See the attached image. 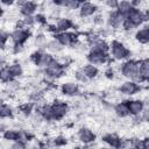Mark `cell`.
Masks as SVG:
<instances>
[{"label":"cell","instance_id":"cell-1","mask_svg":"<svg viewBox=\"0 0 149 149\" xmlns=\"http://www.w3.org/2000/svg\"><path fill=\"white\" fill-rule=\"evenodd\" d=\"M121 76L125 77L127 80H133L136 81L137 84L140 83V64L139 62L134 59H128L122 63L120 68Z\"/></svg>","mask_w":149,"mask_h":149},{"label":"cell","instance_id":"cell-2","mask_svg":"<svg viewBox=\"0 0 149 149\" xmlns=\"http://www.w3.org/2000/svg\"><path fill=\"white\" fill-rule=\"evenodd\" d=\"M109 55L115 61H128L130 51L120 41H113L109 44Z\"/></svg>","mask_w":149,"mask_h":149},{"label":"cell","instance_id":"cell-3","mask_svg":"<svg viewBox=\"0 0 149 149\" xmlns=\"http://www.w3.org/2000/svg\"><path fill=\"white\" fill-rule=\"evenodd\" d=\"M64 71H65L64 64H62L59 61L54 58L52 62L48 65V68L44 70V77H45V79H48L50 81H54L57 78L62 77Z\"/></svg>","mask_w":149,"mask_h":149},{"label":"cell","instance_id":"cell-4","mask_svg":"<svg viewBox=\"0 0 149 149\" xmlns=\"http://www.w3.org/2000/svg\"><path fill=\"white\" fill-rule=\"evenodd\" d=\"M31 59L34 62V64L38 68V69H42L43 71L48 68V65L52 62L54 57L50 52H47V51H42V50H37L35 51L33 55H31Z\"/></svg>","mask_w":149,"mask_h":149},{"label":"cell","instance_id":"cell-5","mask_svg":"<svg viewBox=\"0 0 149 149\" xmlns=\"http://www.w3.org/2000/svg\"><path fill=\"white\" fill-rule=\"evenodd\" d=\"M125 19L130 21L137 28L140 26H143V23L146 22V12L141 10L139 7H134Z\"/></svg>","mask_w":149,"mask_h":149},{"label":"cell","instance_id":"cell-6","mask_svg":"<svg viewBox=\"0 0 149 149\" xmlns=\"http://www.w3.org/2000/svg\"><path fill=\"white\" fill-rule=\"evenodd\" d=\"M29 38V31L26 28H15L10 33V40L14 45H23V43Z\"/></svg>","mask_w":149,"mask_h":149},{"label":"cell","instance_id":"cell-7","mask_svg":"<svg viewBox=\"0 0 149 149\" xmlns=\"http://www.w3.org/2000/svg\"><path fill=\"white\" fill-rule=\"evenodd\" d=\"M98 12V6L94 3V2H90V1H84L81 2L79 9H78V13H79V16L83 17V19H86V17H91V16H94Z\"/></svg>","mask_w":149,"mask_h":149},{"label":"cell","instance_id":"cell-8","mask_svg":"<svg viewBox=\"0 0 149 149\" xmlns=\"http://www.w3.org/2000/svg\"><path fill=\"white\" fill-rule=\"evenodd\" d=\"M55 38L63 45V47H71L77 44V35L70 31H64V33H57L55 35Z\"/></svg>","mask_w":149,"mask_h":149},{"label":"cell","instance_id":"cell-9","mask_svg":"<svg viewBox=\"0 0 149 149\" xmlns=\"http://www.w3.org/2000/svg\"><path fill=\"white\" fill-rule=\"evenodd\" d=\"M108 54L106 52H99V51H88L87 54V61L90 64L99 66L104 65L108 62Z\"/></svg>","mask_w":149,"mask_h":149},{"label":"cell","instance_id":"cell-10","mask_svg":"<svg viewBox=\"0 0 149 149\" xmlns=\"http://www.w3.org/2000/svg\"><path fill=\"white\" fill-rule=\"evenodd\" d=\"M123 20H125V17L120 13H118V10L115 9V10H111L108 13V15L106 17V23L111 29H119V28H121Z\"/></svg>","mask_w":149,"mask_h":149},{"label":"cell","instance_id":"cell-11","mask_svg":"<svg viewBox=\"0 0 149 149\" xmlns=\"http://www.w3.org/2000/svg\"><path fill=\"white\" fill-rule=\"evenodd\" d=\"M51 107H52V113H54L55 120L63 119L69 111V106L64 101H55L54 104H51Z\"/></svg>","mask_w":149,"mask_h":149},{"label":"cell","instance_id":"cell-12","mask_svg":"<svg viewBox=\"0 0 149 149\" xmlns=\"http://www.w3.org/2000/svg\"><path fill=\"white\" fill-rule=\"evenodd\" d=\"M139 91H140L139 84L133 80H126V81L121 83V85L119 86V92L125 95H133Z\"/></svg>","mask_w":149,"mask_h":149},{"label":"cell","instance_id":"cell-13","mask_svg":"<svg viewBox=\"0 0 149 149\" xmlns=\"http://www.w3.org/2000/svg\"><path fill=\"white\" fill-rule=\"evenodd\" d=\"M90 51H99V52H109V44L102 38H93L90 42Z\"/></svg>","mask_w":149,"mask_h":149},{"label":"cell","instance_id":"cell-14","mask_svg":"<svg viewBox=\"0 0 149 149\" xmlns=\"http://www.w3.org/2000/svg\"><path fill=\"white\" fill-rule=\"evenodd\" d=\"M128 109H129V115H141V113L144 111V102L142 100L139 99H133V100H128Z\"/></svg>","mask_w":149,"mask_h":149},{"label":"cell","instance_id":"cell-15","mask_svg":"<svg viewBox=\"0 0 149 149\" xmlns=\"http://www.w3.org/2000/svg\"><path fill=\"white\" fill-rule=\"evenodd\" d=\"M78 139L84 144H90L95 140V134L87 127H81L78 130Z\"/></svg>","mask_w":149,"mask_h":149},{"label":"cell","instance_id":"cell-16","mask_svg":"<svg viewBox=\"0 0 149 149\" xmlns=\"http://www.w3.org/2000/svg\"><path fill=\"white\" fill-rule=\"evenodd\" d=\"M37 8H38V6H37L36 2H34V1H23L20 5V13L24 17L34 16V14L36 13Z\"/></svg>","mask_w":149,"mask_h":149},{"label":"cell","instance_id":"cell-17","mask_svg":"<svg viewBox=\"0 0 149 149\" xmlns=\"http://www.w3.org/2000/svg\"><path fill=\"white\" fill-rule=\"evenodd\" d=\"M61 92L64 94V95H68V97H73V95H77L79 93V85L74 81H66V83H63L61 85Z\"/></svg>","mask_w":149,"mask_h":149},{"label":"cell","instance_id":"cell-18","mask_svg":"<svg viewBox=\"0 0 149 149\" xmlns=\"http://www.w3.org/2000/svg\"><path fill=\"white\" fill-rule=\"evenodd\" d=\"M102 141L111 148H114V149H119L121 148L122 146V141L120 140V137L116 135V134H113V133H108L106 135L102 136Z\"/></svg>","mask_w":149,"mask_h":149},{"label":"cell","instance_id":"cell-19","mask_svg":"<svg viewBox=\"0 0 149 149\" xmlns=\"http://www.w3.org/2000/svg\"><path fill=\"white\" fill-rule=\"evenodd\" d=\"M135 40L141 44L149 43V24L141 26L135 33Z\"/></svg>","mask_w":149,"mask_h":149},{"label":"cell","instance_id":"cell-20","mask_svg":"<svg viewBox=\"0 0 149 149\" xmlns=\"http://www.w3.org/2000/svg\"><path fill=\"white\" fill-rule=\"evenodd\" d=\"M72 27H73V22L66 17H59V19H57V21L55 23V29L58 33L69 31V29H71Z\"/></svg>","mask_w":149,"mask_h":149},{"label":"cell","instance_id":"cell-21","mask_svg":"<svg viewBox=\"0 0 149 149\" xmlns=\"http://www.w3.org/2000/svg\"><path fill=\"white\" fill-rule=\"evenodd\" d=\"M140 64V83L149 81V58L142 59Z\"/></svg>","mask_w":149,"mask_h":149},{"label":"cell","instance_id":"cell-22","mask_svg":"<svg viewBox=\"0 0 149 149\" xmlns=\"http://www.w3.org/2000/svg\"><path fill=\"white\" fill-rule=\"evenodd\" d=\"M134 7H135V6H134V2H133V1H126V0H123V1H119L118 7H116V10H118V13H120L123 17H126V16L130 13V10H132Z\"/></svg>","mask_w":149,"mask_h":149},{"label":"cell","instance_id":"cell-23","mask_svg":"<svg viewBox=\"0 0 149 149\" xmlns=\"http://www.w3.org/2000/svg\"><path fill=\"white\" fill-rule=\"evenodd\" d=\"M20 134H21L20 129L7 128V130L2 133V137H3V140H6L8 142H14V141L20 140Z\"/></svg>","mask_w":149,"mask_h":149},{"label":"cell","instance_id":"cell-24","mask_svg":"<svg viewBox=\"0 0 149 149\" xmlns=\"http://www.w3.org/2000/svg\"><path fill=\"white\" fill-rule=\"evenodd\" d=\"M81 70L84 71L85 76H86V78H87L88 80L95 78V77L98 76V73H99V69H98V66L92 65V64H90V63H87V64H85L84 66H81Z\"/></svg>","mask_w":149,"mask_h":149},{"label":"cell","instance_id":"cell-25","mask_svg":"<svg viewBox=\"0 0 149 149\" xmlns=\"http://www.w3.org/2000/svg\"><path fill=\"white\" fill-rule=\"evenodd\" d=\"M114 112L119 118H126L129 115V109H128V104L127 101H121L118 102L114 106Z\"/></svg>","mask_w":149,"mask_h":149},{"label":"cell","instance_id":"cell-26","mask_svg":"<svg viewBox=\"0 0 149 149\" xmlns=\"http://www.w3.org/2000/svg\"><path fill=\"white\" fill-rule=\"evenodd\" d=\"M63 48H64V47H63L56 38L49 40L48 43H47V47H45V49H47L48 52H50V54H58V52H61V51L63 50Z\"/></svg>","mask_w":149,"mask_h":149},{"label":"cell","instance_id":"cell-27","mask_svg":"<svg viewBox=\"0 0 149 149\" xmlns=\"http://www.w3.org/2000/svg\"><path fill=\"white\" fill-rule=\"evenodd\" d=\"M40 115L42 119L47 120V121H54V113H52V107L51 105H43L40 108Z\"/></svg>","mask_w":149,"mask_h":149},{"label":"cell","instance_id":"cell-28","mask_svg":"<svg viewBox=\"0 0 149 149\" xmlns=\"http://www.w3.org/2000/svg\"><path fill=\"white\" fill-rule=\"evenodd\" d=\"M0 116H1V120H2V121H3L5 119H13L14 112H13L12 106H9V104H6V102H2V104H1Z\"/></svg>","mask_w":149,"mask_h":149},{"label":"cell","instance_id":"cell-29","mask_svg":"<svg viewBox=\"0 0 149 149\" xmlns=\"http://www.w3.org/2000/svg\"><path fill=\"white\" fill-rule=\"evenodd\" d=\"M8 69L10 71V74L12 77L15 79V78H19L23 74V68L20 63H12V64H8Z\"/></svg>","mask_w":149,"mask_h":149},{"label":"cell","instance_id":"cell-30","mask_svg":"<svg viewBox=\"0 0 149 149\" xmlns=\"http://www.w3.org/2000/svg\"><path fill=\"white\" fill-rule=\"evenodd\" d=\"M0 79L2 81V84H8L12 80H14V78L10 74V71L8 69V65L1 66V71H0Z\"/></svg>","mask_w":149,"mask_h":149},{"label":"cell","instance_id":"cell-31","mask_svg":"<svg viewBox=\"0 0 149 149\" xmlns=\"http://www.w3.org/2000/svg\"><path fill=\"white\" fill-rule=\"evenodd\" d=\"M74 77H76L77 81H80V83H86V81H88V79L86 78V76H85L84 71L81 70V68H79V69L74 72Z\"/></svg>","mask_w":149,"mask_h":149},{"label":"cell","instance_id":"cell-32","mask_svg":"<svg viewBox=\"0 0 149 149\" xmlns=\"http://www.w3.org/2000/svg\"><path fill=\"white\" fill-rule=\"evenodd\" d=\"M9 38H10V34L2 29L1 33H0V41H1V48H2V49L6 47V43H7V41H8Z\"/></svg>","mask_w":149,"mask_h":149},{"label":"cell","instance_id":"cell-33","mask_svg":"<svg viewBox=\"0 0 149 149\" xmlns=\"http://www.w3.org/2000/svg\"><path fill=\"white\" fill-rule=\"evenodd\" d=\"M26 148H27V142L21 141V140L14 141L10 144V149H26Z\"/></svg>","mask_w":149,"mask_h":149},{"label":"cell","instance_id":"cell-34","mask_svg":"<svg viewBox=\"0 0 149 149\" xmlns=\"http://www.w3.org/2000/svg\"><path fill=\"white\" fill-rule=\"evenodd\" d=\"M121 28H122L123 30H126V31H132V30H134L136 27H135L130 21H128L127 19H125V20H123V22H122Z\"/></svg>","mask_w":149,"mask_h":149},{"label":"cell","instance_id":"cell-35","mask_svg":"<svg viewBox=\"0 0 149 149\" xmlns=\"http://www.w3.org/2000/svg\"><path fill=\"white\" fill-rule=\"evenodd\" d=\"M54 143H55V146H63V144L66 143V140L64 137H62V136H58V137L55 139Z\"/></svg>","mask_w":149,"mask_h":149},{"label":"cell","instance_id":"cell-36","mask_svg":"<svg viewBox=\"0 0 149 149\" xmlns=\"http://www.w3.org/2000/svg\"><path fill=\"white\" fill-rule=\"evenodd\" d=\"M141 147L143 149H149V137H146L141 141Z\"/></svg>","mask_w":149,"mask_h":149},{"label":"cell","instance_id":"cell-37","mask_svg":"<svg viewBox=\"0 0 149 149\" xmlns=\"http://www.w3.org/2000/svg\"><path fill=\"white\" fill-rule=\"evenodd\" d=\"M105 73H106V77H107V78H113V77H114V72H113L112 69H109V70L106 71Z\"/></svg>","mask_w":149,"mask_h":149},{"label":"cell","instance_id":"cell-38","mask_svg":"<svg viewBox=\"0 0 149 149\" xmlns=\"http://www.w3.org/2000/svg\"><path fill=\"white\" fill-rule=\"evenodd\" d=\"M146 21H149V10L146 12Z\"/></svg>","mask_w":149,"mask_h":149},{"label":"cell","instance_id":"cell-39","mask_svg":"<svg viewBox=\"0 0 149 149\" xmlns=\"http://www.w3.org/2000/svg\"><path fill=\"white\" fill-rule=\"evenodd\" d=\"M135 149H143L142 147H137V148H135Z\"/></svg>","mask_w":149,"mask_h":149},{"label":"cell","instance_id":"cell-40","mask_svg":"<svg viewBox=\"0 0 149 149\" xmlns=\"http://www.w3.org/2000/svg\"><path fill=\"white\" fill-rule=\"evenodd\" d=\"M33 149H41V148H33Z\"/></svg>","mask_w":149,"mask_h":149},{"label":"cell","instance_id":"cell-41","mask_svg":"<svg viewBox=\"0 0 149 149\" xmlns=\"http://www.w3.org/2000/svg\"><path fill=\"white\" fill-rule=\"evenodd\" d=\"M76 149H81V148H76Z\"/></svg>","mask_w":149,"mask_h":149}]
</instances>
